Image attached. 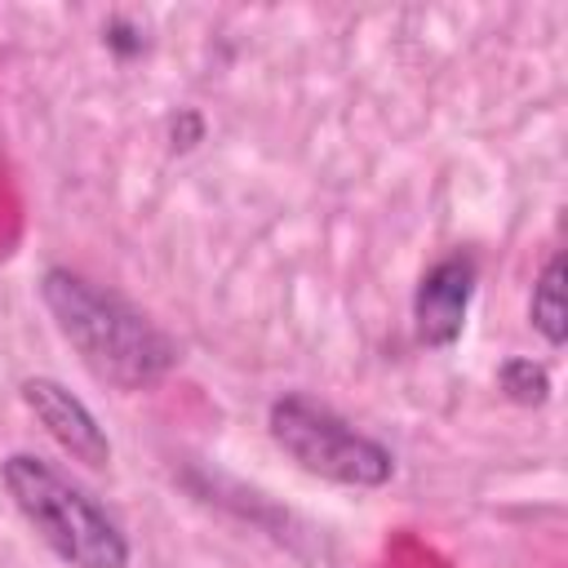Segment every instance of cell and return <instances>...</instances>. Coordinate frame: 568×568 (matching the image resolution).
I'll return each instance as SVG.
<instances>
[{
    "label": "cell",
    "instance_id": "obj_1",
    "mask_svg": "<svg viewBox=\"0 0 568 568\" xmlns=\"http://www.w3.org/2000/svg\"><path fill=\"white\" fill-rule=\"evenodd\" d=\"M40 302L49 306L80 364L124 395L160 386L182 359L178 342L146 311L71 266H49L40 275Z\"/></svg>",
    "mask_w": 568,
    "mask_h": 568
},
{
    "label": "cell",
    "instance_id": "obj_2",
    "mask_svg": "<svg viewBox=\"0 0 568 568\" xmlns=\"http://www.w3.org/2000/svg\"><path fill=\"white\" fill-rule=\"evenodd\" d=\"M0 484L13 497L18 515L67 568H129L133 550L124 528L53 462L36 453H9L0 462Z\"/></svg>",
    "mask_w": 568,
    "mask_h": 568
},
{
    "label": "cell",
    "instance_id": "obj_3",
    "mask_svg": "<svg viewBox=\"0 0 568 568\" xmlns=\"http://www.w3.org/2000/svg\"><path fill=\"white\" fill-rule=\"evenodd\" d=\"M266 430H271L275 448L315 479H328L342 488H382L395 475V453L382 439L364 435L337 408H328L302 390L271 399Z\"/></svg>",
    "mask_w": 568,
    "mask_h": 568
},
{
    "label": "cell",
    "instance_id": "obj_4",
    "mask_svg": "<svg viewBox=\"0 0 568 568\" xmlns=\"http://www.w3.org/2000/svg\"><path fill=\"white\" fill-rule=\"evenodd\" d=\"M22 404L31 408V417L44 426V435L80 466L89 470H106L111 466V439L102 430V422L93 417V408L67 390L58 377H27L22 382Z\"/></svg>",
    "mask_w": 568,
    "mask_h": 568
},
{
    "label": "cell",
    "instance_id": "obj_5",
    "mask_svg": "<svg viewBox=\"0 0 568 568\" xmlns=\"http://www.w3.org/2000/svg\"><path fill=\"white\" fill-rule=\"evenodd\" d=\"M475 280H479V266H475L470 253H448L417 280V288H413V328L426 346L444 351L462 337L466 311H470V297H475Z\"/></svg>",
    "mask_w": 568,
    "mask_h": 568
},
{
    "label": "cell",
    "instance_id": "obj_6",
    "mask_svg": "<svg viewBox=\"0 0 568 568\" xmlns=\"http://www.w3.org/2000/svg\"><path fill=\"white\" fill-rule=\"evenodd\" d=\"M528 324L541 333L546 346H564V337H568V311H564V253H550L546 266H541V275L532 280Z\"/></svg>",
    "mask_w": 568,
    "mask_h": 568
},
{
    "label": "cell",
    "instance_id": "obj_7",
    "mask_svg": "<svg viewBox=\"0 0 568 568\" xmlns=\"http://www.w3.org/2000/svg\"><path fill=\"white\" fill-rule=\"evenodd\" d=\"M497 386H501L506 399H515V404H524V408H537V404H546V395H550V373H546V364H537V359L510 355V359L497 368Z\"/></svg>",
    "mask_w": 568,
    "mask_h": 568
},
{
    "label": "cell",
    "instance_id": "obj_8",
    "mask_svg": "<svg viewBox=\"0 0 568 568\" xmlns=\"http://www.w3.org/2000/svg\"><path fill=\"white\" fill-rule=\"evenodd\" d=\"M102 40H106V49H111V53H120V58H133V53H142V49H146V36H138V27H129L124 18L106 22Z\"/></svg>",
    "mask_w": 568,
    "mask_h": 568
}]
</instances>
